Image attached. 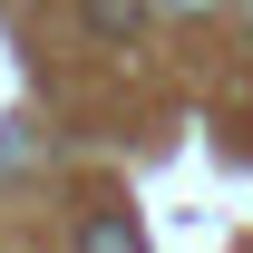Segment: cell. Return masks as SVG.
Masks as SVG:
<instances>
[{"instance_id":"obj_1","label":"cell","mask_w":253,"mask_h":253,"mask_svg":"<svg viewBox=\"0 0 253 253\" xmlns=\"http://www.w3.org/2000/svg\"><path fill=\"white\" fill-rule=\"evenodd\" d=\"M88 30H107V39H136V30H146V0H88Z\"/></svg>"},{"instance_id":"obj_2","label":"cell","mask_w":253,"mask_h":253,"mask_svg":"<svg viewBox=\"0 0 253 253\" xmlns=\"http://www.w3.org/2000/svg\"><path fill=\"white\" fill-rule=\"evenodd\" d=\"M166 10H214V0H166Z\"/></svg>"}]
</instances>
